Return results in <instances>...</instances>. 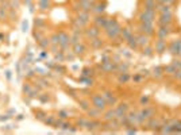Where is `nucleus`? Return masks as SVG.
Returning <instances> with one entry per match:
<instances>
[{
	"label": "nucleus",
	"mask_w": 181,
	"mask_h": 135,
	"mask_svg": "<svg viewBox=\"0 0 181 135\" xmlns=\"http://www.w3.org/2000/svg\"><path fill=\"white\" fill-rule=\"evenodd\" d=\"M90 103H92L93 107H96L97 110H100V111H106L107 107H108L106 99H104V96L100 93H92L90 94Z\"/></svg>",
	"instance_id": "f257e3e1"
},
{
	"label": "nucleus",
	"mask_w": 181,
	"mask_h": 135,
	"mask_svg": "<svg viewBox=\"0 0 181 135\" xmlns=\"http://www.w3.org/2000/svg\"><path fill=\"white\" fill-rule=\"evenodd\" d=\"M170 54H173L174 57H181V38H176L173 40H170L166 47Z\"/></svg>",
	"instance_id": "f03ea898"
},
{
	"label": "nucleus",
	"mask_w": 181,
	"mask_h": 135,
	"mask_svg": "<svg viewBox=\"0 0 181 135\" xmlns=\"http://www.w3.org/2000/svg\"><path fill=\"white\" fill-rule=\"evenodd\" d=\"M138 30H139V33L146 34L149 37L156 35V29H154V24H153L151 22H139Z\"/></svg>",
	"instance_id": "7ed1b4c3"
},
{
	"label": "nucleus",
	"mask_w": 181,
	"mask_h": 135,
	"mask_svg": "<svg viewBox=\"0 0 181 135\" xmlns=\"http://www.w3.org/2000/svg\"><path fill=\"white\" fill-rule=\"evenodd\" d=\"M138 20L139 22H151V23H154L156 11L154 10H142L138 14Z\"/></svg>",
	"instance_id": "20e7f679"
},
{
	"label": "nucleus",
	"mask_w": 181,
	"mask_h": 135,
	"mask_svg": "<svg viewBox=\"0 0 181 135\" xmlns=\"http://www.w3.org/2000/svg\"><path fill=\"white\" fill-rule=\"evenodd\" d=\"M120 31H122V26L119 23H116L115 26H112L111 29H108L107 31H104L107 35V38L110 40H115L120 37Z\"/></svg>",
	"instance_id": "39448f33"
},
{
	"label": "nucleus",
	"mask_w": 181,
	"mask_h": 135,
	"mask_svg": "<svg viewBox=\"0 0 181 135\" xmlns=\"http://www.w3.org/2000/svg\"><path fill=\"white\" fill-rule=\"evenodd\" d=\"M100 33H101V29L95 24L92 27H85L84 29V35H85V38H88V39L100 37Z\"/></svg>",
	"instance_id": "423d86ee"
},
{
	"label": "nucleus",
	"mask_w": 181,
	"mask_h": 135,
	"mask_svg": "<svg viewBox=\"0 0 181 135\" xmlns=\"http://www.w3.org/2000/svg\"><path fill=\"white\" fill-rule=\"evenodd\" d=\"M101 124L103 123L100 122V119H88L85 128H87L89 132H99L101 128Z\"/></svg>",
	"instance_id": "0eeeda50"
},
{
	"label": "nucleus",
	"mask_w": 181,
	"mask_h": 135,
	"mask_svg": "<svg viewBox=\"0 0 181 135\" xmlns=\"http://www.w3.org/2000/svg\"><path fill=\"white\" fill-rule=\"evenodd\" d=\"M172 26H160L158 30H156V35L157 38H161V39H166L172 34Z\"/></svg>",
	"instance_id": "6e6552de"
},
{
	"label": "nucleus",
	"mask_w": 181,
	"mask_h": 135,
	"mask_svg": "<svg viewBox=\"0 0 181 135\" xmlns=\"http://www.w3.org/2000/svg\"><path fill=\"white\" fill-rule=\"evenodd\" d=\"M158 26H172L173 23V14H160V19L157 20Z\"/></svg>",
	"instance_id": "1a4fd4ad"
},
{
	"label": "nucleus",
	"mask_w": 181,
	"mask_h": 135,
	"mask_svg": "<svg viewBox=\"0 0 181 135\" xmlns=\"http://www.w3.org/2000/svg\"><path fill=\"white\" fill-rule=\"evenodd\" d=\"M154 53L157 54H164L166 51V47H168V43H166V39H161V38H157L156 43H154Z\"/></svg>",
	"instance_id": "9d476101"
},
{
	"label": "nucleus",
	"mask_w": 181,
	"mask_h": 135,
	"mask_svg": "<svg viewBox=\"0 0 181 135\" xmlns=\"http://www.w3.org/2000/svg\"><path fill=\"white\" fill-rule=\"evenodd\" d=\"M103 96L104 99H106V101H107V105L108 107H112V105H116L118 104V97L115 96V93L114 92H111V91H104L103 92Z\"/></svg>",
	"instance_id": "9b49d317"
},
{
	"label": "nucleus",
	"mask_w": 181,
	"mask_h": 135,
	"mask_svg": "<svg viewBox=\"0 0 181 135\" xmlns=\"http://www.w3.org/2000/svg\"><path fill=\"white\" fill-rule=\"evenodd\" d=\"M72 51L74 53V56L76 57H83L85 53H87V46L83 43V42H80V43H76L72 46Z\"/></svg>",
	"instance_id": "f8f14e48"
},
{
	"label": "nucleus",
	"mask_w": 181,
	"mask_h": 135,
	"mask_svg": "<svg viewBox=\"0 0 181 135\" xmlns=\"http://www.w3.org/2000/svg\"><path fill=\"white\" fill-rule=\"evenodd\" d=\"M130 110V105L127 104V103H119V104L116 105L115 108V112H116V118H120L122 115H124V114H127Z\"/></svg>",
	"instance_id": "ddd939ff"
},
{
	"label": "nucleus",
	"mask_w": 181,
	"mask_h": 135,
	"mask_svg": "<svg viewBox=\"0 0 181 135\" xmlns=\"http://www.w3.org/2000/svg\"><path fill=\"white\" fill-rule=\"evenodd\" d=\"M138 39V45H139V47H145V46H147V45H150V37L146 34H142V33H139L138 35H135Z\"/></svg>",
	"instance_id": "4468645a"
},
{
	"label": "nucleus",
	"mask_w": 181,
	"mask_h": 135,
	"mask_svg": "<svg viewBox=\"0 0 181 135\" xmlns=\"http://www.w3.org/2000/svg\"><path fill=\"white\" fill-rule=\"evenodd\" d=\"M116 118V112H115V108H108V110L106 111H103V116H101V119L104 122H110L112 119H115Z\"/></svg>",
	"instance_id": "2eb2a0df"
},
{
	"label": "nucleus",
	"mask_w": 181,
	"mask_h": 135,
	"mask_svg": "<svg viewBox=\"0 0 181 135\" xmlns=\"http://www.w3.org/2000/svg\"><path fill=\"white\" fill-rule=\"evenodd\" d=\"M87 115L89 116L90 119H101V116H103V111L97 110L96 107H90L89 110L87 111Z\"/></svg>",
	"instance_id": "dca6fc26"
},
{
	"label": "nucleus",
	"mask_w": 181,
	"mask_h": 135,
	"mask_svg": "<svg viewBox=\"0 0 181 135\" xmlns=\"http://www.w3.org/2000/svg\"><path fill=\"white\" fill-rule=\"evenodd\" d=\"M133 35H134V31L131 30L130 27H122L120 37H119V38H120L122 40H124V42H126V40H127L130 37H133Z\"/></svg>",
	"instance_id": "f3484780"
},
{
	"label": "nucleus",
	"mask_w": 181,
	"mask_h": 135,
	"mask_svg": "<svg viewBox=\"0 0 181 135\" xmlns=\"http://www.w3.org/2000/svg\"><path fill=\"white\" fill-rule=\"evenodd\" d=\"M89 46L92 47V49H95V50H97V49H101V47L104 46V40L100 39L99 37L92 38V39L89 40Z\"/></svg>",
	"instance_id": "a211bd4d"
},
{
	"label": "nucleus",
	"mask_w": 181,
	"mask_h": 135,
	"mask_svg": "<svg viewBox=\"0 0 181 135\" xmlns=\"http://www.w3.org/2000/svg\"><path fill=\"white\" fill-rule=\"evenodd\" d=\"M106 22H107V16L106 15H103V14H99V15L95 16V19H93V24L95 26H97V27H101L106 24Z\"/></svg>",
	"instance_id": "6ab92c4d"
},
{
	"label": "nucleus",
	"mask_w": 181,
	"mask_h": 135,
	"mask_svg": "<svg viewBox=\"0 0 181 135\" xmlns=\"http://www.w3.org/2000/svg\"><path fill=\"white\" fill-rule=\"evenodd\" d=\"M106 7H107L106 3L95 2V6H93V8H92V12L96 14V15H99V14H103L104 11H106Z\"/></svg>",
	"instance_id": "aec40b11"
},
{
	"label": "nucleus",
	"mask_w": 181,
	"mask_h": 135,
	"mask_svg": "<svg viewBox=\"0 0 181 135\" xmlns=\"http://www.w3.org/2000/svg\"><path fill=\"white\" fill-rule=\"evenodd\" d=\"M126 45L129 46L130 50H137V49L139 47V45H138V39L135 35H133V37H130L127 40H126Z\"/></svg>",
	"instance_id": "412c9836"
},
{
	"label": "nucleus",
	"mask_w": 181,
	"mask_h": 135,
	"mask_svg": "<svg viewBox=\"0 0 181 135\" xmlns=\"http://www.w3.org/2000/svg\"><path fill=\"white\" fill-rule=\"evenodd\" d=\"M156 11H157L158 14H169V12H172V6H170V4H161V3H157Z\"/></svg>",
	"instance_id": "4be33fe9"
},
{
	"label": "nucleus",
	"mask_w": 181,
	"mask_h": 135,
	"mask_svg": "<svg viewBox=\"0 0 181 135\" xmlns=\"http://www.w3.org/2000/svg\"><path fill=\"white\" fill-rule=\"evenodd\" d=\"M50 45H52L50 38H45V37H42V38L38 40V46L42 49V50H46V49H49V47H50Z\"/></svg>",
	"instance_id": "5701e85b"
},
{
	"label": "nucleus",
	"mask_w": 181,
	"mask_h": 135,
	"mask_svg": "<svg viewBox=\"0 0 181 135\" xmlns=\"http://www.w3.org/2000/svg\"><path fill=\"white\" fill-rule=\"evenodd\" d=\"M157 8V0H143V10H154Z\"/></svg>",
	"instance_id": "b1692460"
},
{
	"label": "nucleus",
	"mask_w": 181,
	"mask_h": 135,
	"mask_svg": "<svg viewBox=\"0 0 181 135\" xmlns=\"http://www.w3.org/2000/svg\"><path fill=\"white\" fill-rule=\"evenodd\" d=\"M77 103H79V105H80L81 110L85 111V112H87L90 108V100H87V99H79Z\"/></svg>",
	"instance_id": "393cba45"
},
{
	"label": "nucleus",
	"mask_w": 181,
	"mask_h": 135,
	"mask_svg": "<svg viewBox=\"0 0 181 135\" xmlns=\"http://www.w3.org/2000/svg\"><path fill=\"white\" fill-rule=\"evenodd\" d=\"M127 118H129V122L131 124H138V112L137 111H131L127 114Z\"/></svg>",
	"instance_id": "a878e982"
},
{
	"label": "nucleus",
	"mask_w": 181,
	"mask_h": 135,
	"mask_svg": "<svg viewBox=\"0 0 181 135\" xmlns=\"http://www.w3.org/2000/svg\"><path fill=\"white\" fill-rule=\"evenodd\" d=\"M151 73H153V77H154V78H161L162 76L165 74L164 73V68H162V66H156L154 69L151 70Z\"/></svg>",
	"instance_id": "bb28decb"
},
{
	"label": "nucleus",
	"mask_w": 181,
	"mask_h": 135,
	"mask_svg": "<svg viewBox=\"0 0 181 135\" xmlns=\"http://www.w3.org/2000/svg\"><path fill=\"white\" fill-rule=\"evenodd\" d=\"M116 23H119V22H118V20L115 19V18H107L106 24H104V26L101 27V29H103L104 31H107L108 29H111V27H112V26H115Z\"/></svg>",
	"instance_id": "cd10ccee"
},
{
	"label": "nucleus",
	"mask_w": 181,
	"mask_h": 135,
	"mask_svg": "<svg viewBox=\"0 0 181 135\" xmlns=\"http://www.w3.org/2000/svg\"><path fill=\"white\" fill-rule=\"evenodd\" d=\"M142 54L145 57H151L153 54H154V47H153L151 45H147V46L142 47Z\"/></svg>",
	"instance_id": "c85d7f7f"
},
{
	"label": "nucleus",
	"mask_w": 181,
	"mask_h": 135,
	"mask_svg": "<svg viewBox=\"0 0 181 135\" xmlns=\"http://www.w3.org/2000/svg\"><path fill=\"white\" fill-rule=\"evenodd\" d=\"M129 80H130L129 72H123V73H119V76H118V81H119V84H126V83H129Z\"/></svg>",
	"instance_id": "c756f323"
},
{
	"label": "nucleus",
	"mask_w": 181,
	"mask_h": 135,
	"mask_svg": "<svg viewBox=\"0 0 181 135\" xmlns=\"http://www.w3.org/2000/svg\"><path fill=\"white\" fill-rule=\"evenodd\" d=\"M177 70H178V69H177V68H176L173 64H169V65L164 66V73H165V74H172V76H173Z\"/></svg>",
	"instance_id": "7c9ffc66"
},
{
	"label": "nucleus",
	"mask_w": 181,
	"mask_h": 135,
	"mask_svg": "<svg viewBox=\"0 0 181 135\" xmlns=\"http://www.w3.org/2000/svg\"><path fill=\"white\" fill-rule=\"evenodd\" d=\"M70 111H68V110H60L58 111V114H57V116L60 119H64V120H66V119H69L70 118Z\"/></svg>",
	"instance_id": "2f4dec72"
},
{
	"label": "nucleus",
	"mask_w": 181,
	"mask_h": 135,
	"mask_svg": "<svg viewBox=\"0 0 181 135\" xmlns=\"http://www.w3.org/2000/svg\"><path fill=\"white\" fill-rule=\"evenodd\" d=\"M45 24H46V20H45L43 18H35L34 19L35 29H42V27H45Z\"/></svg>",
	"instance_id": "473e14b6"
},
{
	"label": "nucleus",
	"mask_w": 181,
	"mask_h": 135,
	"mask_svg": "<svg viewBox=\"0 0 181 135\" xmlns=\"http://www.w3.org/2000/svg\"><path fill=\"white\" fill-rule=\"evenodd\" d=\"M54 61L56 62H64L65 61V51H57L56 54H54Z\"/></svg>",
	"instance_id": "72a5a7b5"
},
{
	"label": "nucleus",
	"mask_w": 181,
	"mask_h": 135,
	"mask_svg": "<svg viewBox=\"0 0 181 135\" xmlns=\"http://www.w3.org/2000/svg\"><path fill=\"white\" fill-rule=\"evenodd\" d=\"M34 115H35V118H37L38 120H41V122H43L45 119H46V116H47L46 112H45V111H41V110L34 111Z\"/></svg>",
	"instance_id": "f704fd0d"
},
{
	"label": "nucleus",
	"mask_w": 181,
	"mask_h": 135,
	"mask_svg": "<svg viewBox=\"0 0 181 135\" xmlns=\"http://www.w3.org/2000/svg\"><path fill=\"white\" fill-rule=\"evenodd\" d=\"M87 122H88L87 118H79V119H76V126H77L79 128H85Z\"/></svg>",
	"instance_id": "c9c22d12"
},
{
	"label": "nucleus",
	"mask_w": 181,
	"mask_h": 135,
	"mask_svg": "<svg viewBox=\"0 0 181 135\" xmlns=\"http://www.w3.org/2000/svg\"><path fill=\"white\" fill-rule=\"evenodd\" d=\"M54 122H56V116H54V115H47L46 119L43 120V123L46 124V126H53Z\"/></svg>",
	"instance_id": "e433bc0d"
},
{
	"label": "nucleus",
	"mask_w": 181,
	"mask_h": 135,
	"mask_svg": "<svg viewBox=\"0 0 181 135\" xmlns=\"http://www.w3.org/2000/svg\"><path fill=\"white\" fill-rule=\"evenodd\" d=\"M83 77H90V76H93V69H89V68H84L83 69Z\"/></svg>",
	"instance_id": "4c0bfd02"
},
{
	"label": "nucleus",
	"mask_w": 181,
	"mask_h": 135,
	"mask_svg": "<svg viewBox=\"0 0 181 135\" xmlns=\"http://www.w3.org/2000/svg\"><path fill=\"white\" fill-rule=\"evenodd\" d=\"M10 3H11V8H14V10H19L22 6L20 0H10Z\"/></svg>",
	"instance_id": "58836bf2"
},
{
	"label": "nucleus",
	"mask_w": 181,
	"mask_h": 135,
	"mask_svg": "<svg viewBox=\"0 0 181 135\" xmlns=\"http://www.w3.org/2000/svg\"><path fill=\"white\" fill-rule=\"evenodd\" d=\"M38 99L42 103H46L50 100V96H49V93H41V94H38Z\"/></svg>",
	"instance_id": "ea45409f"
},
{
	"label": "nucleus",
	"mask_w": 181,
	"mask_h": 135,
	"mask_svg": "<svg viewBox=\"0 0 181 135\" xmlns=\"http://www.w3.org/2000/svg\"><path fill=\"white\" fill-rule=\"evenodd\" d=\"M35 30H37V31H33V37H34V39L38 42V40H39L41 38H42L43 35H42V33H41V30H39V29H35Z\"/></svg>",
	"instance_id": "a19ab883"
},
{
	"label": "nucleus",
	"mask_w": 181,
	"mask_h": 135,
	"mask_svg": "<svg viewBox=\"0 0 181 135\" xmlns=\"http://www.w3.org/2000/svg\"><path fill=\"white\" fill-rule=\"evenodd\" d=\"M52 43H56V45H60V37H58V33H54L52 37H50Z\"/></svg>",
	"instance_id": "79ce46f5"
},
{
	"label": "nucleus",
	"mask_w": 181,
	"mask_h": 135,
	"mask_svg": "<svg viewBox=\"0 0 181 135\" xmlns=\"http://www.w3.org/2000/svg\"><path fill=\"white\" fill-rule=\"evenodd\" d=\"M81 81L85 83V85H88V87H92L93 85V80L90 77H81Z\"/></svg>",
	"instance_id": "37998d69"
},
{
	"label": "nucleus",
	"mask_w": 181,
	"mask_h": 135,
	"mask_svg": "<svg viewBox=\"0 0 181 135\" xmlns=\"http://www.w3.org/2000/svg\"><path fill=\"white\" fill-rule=\"evenodd\" d=\"M31 89H33V87H31V84H30V83H25V85H23V93L29 94Z\"/></svg>",
	"instance_id": "c03bdc74"
},
{
	"label": "nucleus",
	"mask_w": 181,
	"mask_h": 135,
	"mask_svg": "<svg viewBox=\"0 0 181 135\" xmlns=\"http://www.w3.org/2000/svg\"><path fill=\"white\" fill-rule=\"evenodd\" d=\"M139 103H141V105H147L149 103H150V97H149V96H142L141 100H139Z\"/></svg>",
	"instance_id": "a18cd8bd"
},
{
	"label": "nucleus",
	"mask_w": 181,
	"mask_h": 135,
	"mask_svg": "<svg viewBox=\"0 0 181 135\" xmlns=\"http://www.w3.org/2000/svg\"><path fill=\"white\" fill-rule=\"evenodd\" d=\"M133 80L135 81V83H139V81H142L143 80V76L141 73H137V74H134L133 76Z\"/></svg>",
	"instance_id": "49530a36"
},
{
	"label": "nucleus",
	"mask_w": 181,
	"mask_h": 135,
	"mask_svg": "<svg viewBox=\"0 0 181 135\" xmlns=\"http://www.w3.org/2000/svg\"><path fill=\"white\" fill-rule=\"evenodd\" d=\"M172 64L177 68V69H181V60H180V58H174V60L172 61Z\"/></svg>",
	"instance_id": "de8ad7c7"
},
{
	"label": "nucleus",
	"mask_w": 181,
	"mask_h": 135,
	"mask_svg": "<svg viewBox=\"0 0 181 135\" xmlns=\"http://www.w3.org/2000/svg\"><path fill=\"white\" fill-rule=\"evenodd\" d=\"M22 31H23V33L29 31V22H27V20H23V22H22Z\"/></svg>",
	"instance_id": "09e8293b"
},
{
	"label": "nucleus",
	"mask_w": 181,
	"mask_h": 135,
	"mask_svg": "<svg viewBox=\"0 0 181 135\" xmlns=\"http://www.w3.org/2000/svg\"><path fill=\"white\" fill-rule=\"evenodd\" d=\"M141 74L143 76V77H149V76H150V70H147V69H142V70H141Z\"/></svg>",
	"instance_id": "8fccbe9b"
},
{
	"label": "nucleus",
	"mask_w": 181,
	"mask_h": 135,
	"mask_svg": "<svg viewBox=\"0 0 181 135\" xmlns=\"http://www.w3.org/2000/svg\"><path fill=\"white\" fill-rule=\"evenodd\" d=\"M54 62H56V61H46V62H45V65L49 66V68H52V69H54V66H56Z\"/></svg>",
	"instance_id": "3c124183"
},
{
	"label": "nucleus",
	"mask_w": 181,
	"mask_h": 135,
	"mask_svg": "<svg viewBox=\"0 0 181 135\" xmlns=\"http://www.w3.org/2000/svg\"><path fill=\"white\" fill-rule=\"evenodd\" d=\"M174 0H157V3H161V4H172Z\"/></svg>",
	"instance_id": "603ef678"
},
{
	"label": "nucleus",
	"mask_w": 181,
	"mask_h": 135,
	"mask_svg": "<svg viewBox=\"0 0 181 135\" xmlns=\"http://www.w3.org/2000/svg\"><path fill=\"white\" fill-rule=\"evenodd\" d=\"M122 54H123V56H126L127 58L131 57V53H129V50H123V51H122Z\"/></svg>",
	"instance_id": "864d4df0"
},
{
	"label": "nucleus",
	"mask_w": 181,
	"mask_h": 135,
	"mask_svg": "<svg viewBox=\"0 0 181 135\" xmlns=\"http://www.w3.org/2000/svg\"><path fill=\"white\" fill-rule=\"evenodd\" d=\"M39 57H41V58H47V53H46V51H42V53L39 54Z\"/></svg>",
	"instance_id": "5fc2aeb1"
},
{
	"label": "nucleus",
	"mask_w": 181,
	"mask_h": 135,
	"mask_svg": "<svg viewBox=\"0 0 181 135\" xmlns=\"http://www.w3.org/2000/svg\"><path fill=\"white\" fill-rule=\"evenodd\" d=\"M6 77H7V80L11 78V72L10 70H6Z\"/></svg>",
	"instance_id": "6e6d98bb"
},
{
	"label": "nucleus",
	"mask_w": 181,
	"mask_h": 135,
	"mask_svg": "<svg viewBox=\"0 0 181 135\" xmlns=\"http://www.w3.org/2000/svg\"><path fill=\"white\" fill-rule=\"evenodd\" d=\"M88 2H93V0H88Z\"/></svg>",
	"instance_id": "4d7b16f0"
}]
</instances>
